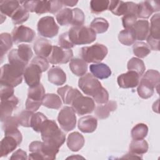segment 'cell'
<instances>
[{
  "label": "cell",
  "mask_w": 160,
  "mask_h": 160,
  "mask_svg": "<svg viewBox=\"0 0 160 160\" xmlns=\"http://www.w3.org/2000/svg\"><path fill=\"white\" fill-rule=\"evenodd\" d=\"M73 13L72 9L69 8H64L59 11L56 15V21L61 26H68L71 24L72 21Z\"/></svg>",
  "instance_id": "cell-33"
},
{
  "label": "cell",
  "mask_w": 160,
  "mask_h": 160,
  "mask_svg": "<svg viewBox=\"0 0 160 160\" xmlns=\"http://www.w3.org/2000/svg\"><path fill=\"white\" fill-rule=\"evenodd\" d=\"M27 66L16 64L9 63L1 68L0 84H4L15 87L22 82V75Z\"/></svg>",
  "instance_id": "cell-2"
},
{
  "label": "cell",
  "mask_w": 160,
  "mask_h": 160,
  "mask_svg": "<svg viewBox=\"0 0 160 160\" xmlns=\"http://www.w3.org/2000/svg\"><path fill=\"white\" fill-rule=\"evenodd\" d=\"M78 1H62L63 5L67 6H74L78 3Z\"/></svg>",
  "instance_id": "cell-56"
},
{
  "label": "cell",
  "mask_w": 160,
  "mask_h": 160,
  "mask_svg": "<svg viewBox=\"0 0 160 160\" xmlns=\"http://www.w3.org/2000/svg\"><path fill=\"white\" fill-rule=\"evenodd\" d=\"M148 132L147 125L143 123L136 124L131 130V137L133 139H144Z\"/></svg>",
  "instance_id": "cell-42"
},
{
  "label": "cell",
  "mask_w": 160,
  "mask_h": 160,
  "mask_svg": "<svg viewBox=\"0 0 160 160\" xmlns=\"http://www.w3.org/2000/svg\"><path fill=\"white\" fill-rule=\"evenodd\" d=\"M84 142L83 136L78 132H71L68 137L67 146L72 151L76 152L80 150L83 147Z\"/></svg>",
  "instance_id": "cell-24"
},
{
  "label": "cell",
  "mask_w": 160,
  "mask_h": 160,
  "mask_svg": "<svg viewBox=\"0 0 160 160\" xmlns=\"http://www.w3.org/2000/svg\"><path fill=\"white\" fill-rule=\"evenodd\" d=\"M72 108L78 115L91 113L95 108L94 100L87 96L81 95L77 97L72 102Z\"/></svg>",
  "instance_id": "cell-9"
},
{
  "label": "cell",
  "mask_w": 160,
  "mask_h": 160,
  "mask_svg": "<svg viewBox=\"0 0 160 160\" xmlns=\"http://www.w3.org/2000/svg\"><path fill=\"white\" fill-rule=\"evenodd\" d=\"M137 17L132 14H127L122 18V26L125 29L132 28L137 21Z\"/></svg>",
  "instance_id": "cell-50"
},
{
  "label": "cell",
  "mask_w": 160,
  "mask_h": 160,
  "mask_svg": "<svg viewBox=\"0 0 160 160\" xmlns=\"http://www.w3.org/2000/svg\"><path fill=\"white\" fill-rule=\"evenodd\" d=\"M79 129L84 133H91L94 132L98 126L97 119L92 116H86L81 118L78 121Z\"/></svg>",
  "instance_id": "cell-20"
},
{
  "label": "cell",
  "mask_w": 160,
  "mask_h": 160,
  "mask_svg": "<svg viewBox=\"0 0 160 160\" xmlns=\"http://www.w3.org/2000/svg\"><path fill=\"white\" fill-rule=\"evenodd\" d=\"M70 41L74 45L88 44L96 39V34L91 28L86 26H72L68 31Z\"/></svg>",
  "instance_id": "cell-3"
},
{
  "label": "cell",
  "mask_w": 160,
  "mask_h": 160,
  "mask_svg": "<svg viewBox=\"0 0 160 160\" xmlns=\"http://www.w3.org/2000/svg\"><path fill=\"white\" fill-rule=\"evenodd\" d=\"M133 53L139 58H144L147 56L151 52L148 46L144 42L138 41L133 44Z\"/></svg>",
  "instance_id": "cell-39"
},
{
  "label": "cell",
  "mask_w": 160,
  "mask_h": 160,
  "mask_svg": "<svg viewBox=\"0 0 160 160\" xmlns=\"http://www.w3.org/2000/svg\"><path fill=\"white\" fill-rule=\"evenodd\" d=\"M37 28L39 35L49 38L56 36L59 31V26L55 22L54 18L48 16L39 20Z\"/></svg>",
  "instance_id": "cell-7"
},
{
  "label": "cell",
  "mask_w": 160,
  "mask_h": 160,
  "mask_svg": "<svg viewBox=\"0 0 160 160\" xmlns=\"http://www.w3.org/2000/svg\"><path fill=\"white\" fill-rule=\"evenodd\" d=\"M159 13L152 16L151 19V26L149 29V36L158 39L160 36V22H159Z\"/></svg>",
  "instance_id": "cell-40"
},
{
  "label": "cell",
  "mask_w": 160,
  "mask_h": 160,
  "mask_svg": "<svg viewBox=\"0 0 160 160\" xmlns=\"http://www.w3.org/2000/svg\"><path fill=\"white\" fill-rule=\"evenodd\" d=\"M58 121L60 127L64 131L73 130L76 125V116L72 107L64 106L59 112Z\"/></svg>",
  "instance_id": "cell-8"
},
{
  "label": "cell",
  "mask_w": 160,
  "mask_h": 160,
  "mask_svg": "<svg viewBox=\"0 0 160 160\" xmlns=\"http://www.w3.org/2000/svg\"><path fill=\"white\" fill-rule=\"evenodd\" d=\"M57 92L61 97L63 102L66 104L71 105L72 101L77 97L82 95L79 90L68 85L58 88Z\"/></svg>",
  "instance_id": "cell-18"
},
{
  "label": "cell",
  "mask_w": 160,
  "mask_h": 160,
  "mask_svg": "<svg viewBox=\"0 0 160 160\" xmlns=\"http://www.w3.org/2000/svg\"><path fill=\"white\" fill-rule=\"evenodd\" d=\"M20 1L10 0L0 1V11L2 15L12 17L15 11L20 7Z\"/></svg>",
  "instance_id": "cell-27"
},
{
  "label": "cell",
  "mask_w": 160,
  "mask_h": 160,
  "mask_svg": "<svg viewBox=\"0 0 160 160\" xmlns=\"http://www.w3.org/2000/svg\"><path fill=\"white\" fill-rule=\"evenodd\" d=\"M21 4V3H20ZM29 17V12L21 4L20 7L15 11L11 17L14 24H20L26 22Z\"/></svg>",
  "instance_id": "cell-38"
},
{
  "label": "cell",
  "mask_w": 160,
  "mask_h": 160,
  "mask_svg": "<svg viewBox=\"0 0 160 160\" xmlns=\"http://www.w3.org/2000/svg\"><path fill=\"white\" fill-rule=\"evenodd\" d=\"M49 81L56 86L64 84L66 81V75L59 67H52L48 72Z\"/></svg>",
  "instance_id": "cell-21"
},
{
  "label": "cell",
  "mask_w": 160,
  "mask_h": 160,
  "mask_svg": "<svg viewBox=\"0 0 160 160\" xmlns=\"http://www.w3.org/2000/svg\"><path fill=\"white\" fill-rule=\"evenodd\" d=\"M159 40L158 39H155L152 36L148 35L146 41H147V45L149 48L150 49L154 51H159Z\"/></svg>",
  "instance_id": "cell-53"
},
{
  "label": "cell",
  "mask_w": 160,
  "mask_h": 160,
  "mask_svg": "<svg viewBox=\"0 0 160 160\" xmlns=\"http://www.w3.org/2000/svg\"><path fill=\"white\" fill-rule=\"evenodd\" d=\"M42 104L49 109H58L62 106V101L58 95L53 93H48L45 94Z\"/></svg>",
  "instance_id": "cell-31"
},
{
  "label": "cell",
  "mask_w": 160,
  "mask_h": 160,
  "mask_svg": "<svg viewBox=\"0 0 160 160\" xmlns=\"http://www.w3.org/2000/svg\"><path fill=\"white\" fill-rule=\"evenodd\" d=\"M11 35L14 43L18 44L22 42H31L35 38L36 33L31 28L19 25L14 28Z\"/></svg>",
  "instance_id": "cell-11"
},
{
  "label": "cell",
  "mask_w": 160,
  "mask_h": 160,
  "mask_svg": "<svg viewBox=\"0 0 160 160\" xmlns=\"http://www.w3.org/2000/svg\"><path fill=\"white\" fill-rule=\"evenodd\" d=\"M51 1V10L50 13L55 14L59 11L62 7L63 4L62 1Z\"/></svg>",
  "instance_id": "cell-54"
},
{
  "label": "cell",
  "mask_w": 160,
  "mask_h": 160,
  "mask_svg": "<svg viewBox=\"0 0 160 160\" xmlns=\"http://www.w3.org/2000/svg\"><path fill=\"white\" fill-rule=\"evenodd\" d=\"M20 3L29 12H34L38 14H42L49 12L51 10L50 1H20Z\"/></svg>",
  "instance_id": "cell-13"
},
{
  "label": "cell",
  "mask_w": 160,
  "mask_h": 160,
  "mask_svg": "<svg viewBox=\"0 0 160 160\" xmlns=\"http://www.w3.org/2000/svg\"><path fill=\"white\" fill-rule=\"evenodd\" d=\"M73 56L72 51L64 49L57 46H53L49 56L48 57L49 62L52 64H66L71 60Z\"/></svg>",
  "instance_id": "cell-10"
},
{
  "label": "cell",
  "mask_w": 160,
  "mask_h": 160,
  "mask_svg": "<svg viewBox=\"0 0 160 160\" xmlns=\"http://www.w3.org/2000/svg\"><path fill=\"white\" fill-rule=\"evenodd\" d=\"M0 47H1V58L3 56L12 46V39L11 35L8 32L1 33L0 35Z\"/></svg>",
  "instance_id": "cell-35"
},
{
  "label": "cell",
  "mask_w": 160,
  "mask_h": 160,
  "mask_svg": "<svg viewBox=\"0 0 160 160\" xmlns=\"http://www.w3.org/2000/svg\"><path fill=\"white\" fill-rule=\"evenodd\" d=\"M19 103V99L14 95L8 99L1 101V121L3 122L8 117L11 116L13 110Z\"/></svg>",
  "instance_id": "cell-16"
},
{
  "label": "cell",
  "mask_w": 160,
  "mask_h": 160,
  "mask_svg": "<svg viewBox=\"0 0 160 160\" xmlns=\"http://www.w3.org/2000/svg\"><path fill=\"white\" fill-rule=\"evenodd\" d=\"M47 119L46 116L42 112H38L36 113H34L31 118V127L34 131L39 132L42 124Z\"/></svg>",
  "instance_id": "cell-44"
},
{
  "label": "cell",
  "mask_w": 160,
  "mask_h": 160,
  "mask_svg": "<svg viewBox=\"0 0 160 160\" xmlns=\"http://www.w3.org/2000/svg\"><path fill=\"white\" fill-rule=\"evenodd\" d=\"M118 39L121 44L125 46H130L133 44L136 40L133 28L125 29L121 31L119 33Z\"/></svg>",
  "instance_id": "cell-32"
},
{
  "label": "cell",
  "mask_w": 160,
  "mask_h": 160,
  "mask_svg": "<svg viewBox=\"0 0 160 160\" xmlns=\"http://www.w3.org/2000/svg\"><path fill=\"white\" fill-rule=\"evenodd\" d=\"M159 3L154 1H145L138 4L136 17L148 19L154 12L159 11Z\"/></svg>",
  "instance_id": "cell-14"
},
{
  "label": "cell",
  "mask_w": 160,
  "mask_h": 160,
  "mask_svg": "<svg viewBox=\"0 0 160 160\" xmlns=\"http://www.w3.org/2000/svg\"><path fill=\"white\" fill-rule=\"evenodd\" d=\"M0 96H1V101H4L9 99L10 98L14 96V88L4 84H0Z\"/></svg>",
  "instance_id": "cell-48"
},
{
  "label": "cell",
  "mask_w": 160,
  "mask_h": 160,
  "mask_svg": "<svg viewBox=\"0 0 160 160\" xmlns=\"http://www.w3.org/2000/svg\"><path fill=\"white\" fill-rule=\"evenodd\" d=\"M44 96L45 89L41 83L34 87H29L26 101V109L33 112L38 110L42 104Z\"/></svg>",
  "instance_id": "cell-5"
},
{
  "label": "cell",
  "mask_w": 160,
  "mask_h": 160,
  "mask_svg": "<svg viewBox=\"0 0 160 160\" xmlns=\"http://www.w3.org/2000/svg\"><path fill=\"white\" fill-rule=\"evenodd\" d=\"M160 74L159 71L154 69L147 71L141 78V81L154 88H158L159 85Z\"/></svg>",
  "instance_id": "cell-28"
},
{
  "label": "cell",
  "mask_w": 160,
  "mask_h": 160,
  "mask_svg": "<svg viewBox=\"0 0 160 160\" xmlns=\"http://www.w3.org/2000/svg\"><path fill=\"white\" fill-rule=\"evenodd\" d=\"M92 98L93 100L95 101V102H96L98 104H105L109 100V93L107 90L102 87L99 92Z\"/></svg>",
  "instance_id": "cell-51"
},
{
  "label": "cell",
  "mask_w": 160,
  "mask_h": 160,
  "mask_svg": "<svg viewBox=\"0 0 160 160\" xmlns=\"http://www.w3.org/2000/svg\"><path fill=\"white\" fill-rule=\"evenodd\" d=\"M139 75L132 71H128L118 77L117 81L119 86L122 88H133L139 82Z\"/></svg>",
  "instance_id": "cell-15"
},
{
  "label": "cell",
  "mask_w": 160,
  "mask_h": 160,
  "mask_svg": "<svg viewBox=\"0 0 160 160\" xmlns=\"http://www.w3.org/2000/svg\"><path fill=\"white\" fill-rule=\"evenodd\" d=\"M33 114V112L27 109L21 111L16 116L19 124L23 127H31V121Z\"/></svg>",
  "instance_id": "cell-45"
},
{
  "label": "cell",
  "mask_w": 160,
  "mask_h": 160,
  "mask_svg": "<svg viewBox=\"0 0 160 160\" xmlns=\"http://www.w3.org/2000/svg\"><path fill=\"white\" fill-rule=\"evenodd\" d=\"M10 159H27L28 156L25 151H24L21 149H19L12 154Z\"/></svg>",
  "instance_id": "cell-55"
},
{
  "label": "cell",
  "mask_w": 160,
  "mask_h": 160,
  "mask_svg": "<svg viewBox=\"0 0 160 160\" xmlns=\"http://www.w3.org/2000/svg\"><path fill=\"white\" fill-rule=\"evenodd\" d=\"M40 132L43 142L59 148L66 140L65 134L60 130L56 122L47 119L42 124Z\"/></svg>",
  "instance_id": "cell-1"
},
{
  "label": "cell",
  "mask_w": 160,
  "mask_h": 160,
  "mask_svg": "<svg viewBox=\"0 0 160 160\" xmlns=\"http://www.w3.org/2000/svg\"><path fill=\"white\" fill-rule=\"evenodd\" d=\"M31 62L38 65L41 69L42 72H44L46 70H48L49 68V61H48V59H46V58L42 57V56H37L34 57Z\"/></svg>",
  "instance_id": "cell-52"
},
{
  "label": "cell",
  "mask_w": 160,
  "mask_h": 160,
  "mask_svg": "<svg viewBox=\"0 0 160 160\" xmlns=\"http://www.w3.org/2000/svg\"><path fill=\"white\" fill-rule=\"evenodd\" d=\"M42 72L41 69L34 63L31 62L27 66L23 76L25 82L29 87H34L40 83Z\"/></svg>",
  "instance_id": "cell-12"
},
{
  "label": "cell",
  "mask_w": 160,
  "mask_h": 160,
  "mask_svg": "<svg viewBox=\"0 0 160 160\" xmlns=\"http://www.w3.org/2000/svg\"><path fill=\"white\" fill-rule=\"evenodd\" d=\"M109 1L108 0H92L90 1V8L92 13L99 14L108 9Z\"/></svg>",
  "instance_id": "cell-41"
},
{
  "label": "cell",
  "mask_w": 160,
  "mask_h": 160,
  "mask_svg": "<svg viewBox=\"0 0 160 160\" xmlns=\"http://www.w3.org/2000/svg\"><path fill=\"white\" fill-rule=\"evenodd\" d=\"M69 68L72 72L77 76H82L88 70V64L82 59L73 58L70 61Z\"/></svg>",
  "instance_id": "cell-26"
},
{
  "label": "cell",
  "mask_w": 160,
  "mask_h": 160,
  "mask_svg": "<svg viewBox=\"0 0 160 160\" xmlns=\"http://www.w3.org/2000/svg\"><path fill=\"white\" fill-rule=\"evenodd\" d=\"M16 52L19 58L27 64H28L29 61L31 59L33 55L31 46L25 44L18 45V49H16Z\"/></svg>",
  "instance_id": "cell-37"
},
{
  "label": "cell",
  "mask_w": 160,
  "mask_h": 160,
  "mask_svg": "<svg viewBox=\"0 0 160 160\" xmlns=\"http://www.w3.org/2000/svg\"><path fill=\"white\" fill-rule=\"evenodd\" d=\"M90 28L96 34L104 33L109 28V22L102 18H96L91 22Z\"/></svg>",
  "instance_id": "cell-36"
},
{
  "label": "cell",
  "mask_w": 160,
  "mask_h": 160,
  "mask_svg": "<svg viewBox=\"0 0 160 160\" xmlns=\"http://www.w3.org/2000/svg\"><path fill=\"white\" fill-rule=\"evenodd\" d=\"M108 54V48L103 44L96 43L91 46L83 47L81 49L80 55L86 62L99 63Z\"/></svg>",
  "instance_id": "cell-4"
},
{
  "label": "cell",
  "mask_w": 160,
  "mask_h": 160,
  "mask_svg": "<svg viewBox=\"0 0 160 160\" xmlns=\"http://www.w3.org/2000/svg\"><path fill=\"white\" fill-rule=\"evenodd\" d=\"M138 86V87L137 89V91L139 97H141V98L148 99L153 95L154 92V88L147 84L141 80L140 81V82H139V84Z\"/></svg>",
  "instance_id": "cell-43"
},
{
  "label": "cell",
  "mask_w": 160,
  "mask_h": 160,
  "mask_svg": "<svg viewBox=\"0 0 160 160\" xmlns=\"http://www.w3.org/2000/svg\"><path fill=\"white\" fill-rule=\"evenodd\" d=\"M72 21L71 25L73 26H81L84 22V14L82 11L79 8L72 9Z\"/></svg>",
  "instance_id": "cell-47"
},
{
  "label": "cell",
  "mask_w": 160,
  "mask_h": 160,
  "mask_svg": "<svg viewBox=\"0 0 160 160\" xmlns=\"http://www.w3.org/2000/svg\"><path fill=\"white\" fill-rule=\"evenodd\" d=\"M18 145H19V143L15 138L9 135L5 136L0 144V156H8L10 152L15 150Z\"/></svg>",
  "instance_id": "cell-19"
},
{
  "label": "cell",
  "mask_w": 160,
  "mask_h": 160,
  "mask_svg": "<svg viewBox=\"0 0 160 160\" xmlns=\"http://www.w3.org/2000/svg\"><path fill=\"white\" fill-rule=\"evenodd\" d=\"M52 46L46 39L38 38L34 43L33 49L36 55L44 58H48L51 52Z\"/></svg>",
  "instance_id": "cell-17"
},
{
  "label": "cell",
  "mask_w": 160,
  "mask_h": 160,
  "mask_svg": "<svg viewBox=\"0 0 160 160\" xmlns=\"http://www.w3.org/2000/svg\"><path fill=\"white\" fill-rule=\"evenodd\" d=\"M127 68L129 71H132L137 72L139 76L143 74L146 69V66L143 61L137 58H132L129 60Z\"/></svg>",
  "instance_id": "cell-34"
},
{
  "label": "cell",
  "mask_w": 160,
  "mask_h": 160,
  "mask_svg": "<svg viewBox=\"0 0 160 160\" xmlns=\"http://www.w3.org/2000/svg\"><path fill=\"white\" fill-rule=\"evenodd\" d=\"M89 70L91 74L96 78L104 79L111 75L110 68L104 63H95L90 65Z\"/></svg>",
  "instance_id": "cell-22"
},
{
  "label": "cell",
  "mask_w": 160,
  "mask_h": 160,
  "mask_svg": "<svg viewBox=\"0 0 160 160\" xmlns=\"http://www.w3.org/2000/svg\"><path fill=\"white\" fill-rule=\"evenodd\" d=\"M137 40H146L149 34V23L147 20H138L133 26Z\"/></svg>",
  "instance_id": "cell-23"
},
{
  "label": "cell",
  "mask_w": 160,
  "mask_h": 160,
  "mask_svg": "<svg viewBox=\"0 0 160 160\" xmlns=\"http://www.w3.org/2000/svg\"><path fill=\"white\" fill-rule=\"evenodd\" d=\"M108 9L116 16L125 15L128 12V3L122 1H110Z\"/></svg>",
  "instance_id": "cell-30"
},
{
  "label": "cell",
  "mask_w": 160,
  "mask_h": 160,
  "mask_svg": "<svg viewBox=\"0 0 160 160\" xmlns=\"http://www.w3.org/2000/svg\"><path fill=\"white\" fill-rule=\"evenodd\" d=\"M58 44L61 48L64 49H70L74 46V45L69 39L68 32H64L59 36Z\"/></svg>",
  "instance_id": "cell-49"
},
{
  "label": "cell",
  "mask_w": 160,
  "mask_h": 160,
  "mask_svg": "<svg viewBox=\"0 0 160 160\" xmlns=\"http://www.w3.org/2000/svg\"><path fill=\"white\" fill-rule=\"evenodd\" d=\"M148 150V144L144 139H133L129 145V152L138 156L146 153Z\"/></svg>",
  "instance_id": "cell-29"
},
{
  "label": "cell",
  "mask_w": 160,
  "mask_h": 160,
  "mask_svg": "<svg viewBox=\"0 0 160 160\" xmlns=\"http://www.w3.org/2000/svg\"><path fill=\"white\" fill-rule=\"evenodd\" d=\"M117 109V103L114 101H108L103 105H99L96 108L95 114L101 119L109 117L111 112L114 111Z\"/></svg>",
  "instance_id": "cell-25"
},
{
  "label": "cell",
  "mask_w": 160,
  "mask_h": 160,
  "mask_svg": "<svg viewBox=\"0 0 160 160\" xmlns=\"http://www.w3.org/2000/svg\"><path fill=\"white\" fill-rule=\"evenodd\" d=\"M19 123L18 122L16 116H9L4 121L2 124V129L4 130V134L9 132L10 131L16 130L18 129Z\"/></svg>",
  "instance_id": "cell-46"
},
{
  "label": "cell",
  "mask_w": 160,
  "mask_h": 160,
  "mask_svg": "<svg viewBox=\"0 0 160 160\" xmlns=\"http://www.w3.org/2000/svg\"><path fill=\"white\" fill-rule=\"evenodd\" d=\"M78 86L86 95L94 97L102 88L101 82L91 74L87 73L79 79Z\"/></svg>",
  "instance_id": "cell-6"
}]
</instances>
